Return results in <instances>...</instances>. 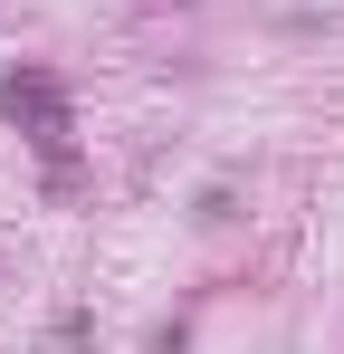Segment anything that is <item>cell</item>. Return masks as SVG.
I'll return each mask as SVG.
<instances>
[{
	"instance_id": "1",
	"label": "cell",
	"mask_w": 344,
	"mask_h": 354,
	"mask_svg": "<svg viewBox=\"0 0 344 354\" xmlns=\"http://www.w3.org/2000/svg\"><path fill=\"white\" fill-rule=\"evenodd\" d=\"M0 106H10L19 124H39V144H48V153L67 144V106H57V86H48V77H10V86H0Z\"/></svg>"
}]
</instances>
